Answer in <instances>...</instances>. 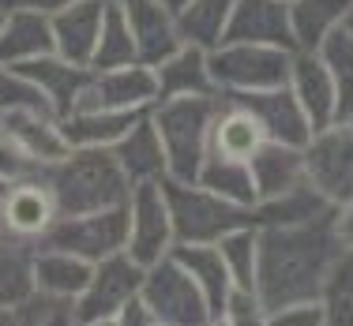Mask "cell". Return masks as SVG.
<instances>
[{
    "label": "cell",
    "mask_w": 353,
    "mask_h": 326,
    "mask_svg": "<svg viewBox=\"0 0 353 326\" xmlns=\"http://www.w3.org/2000/svg\"><path fill=\"white\" fill-rule=\"evenodd\" d=\"M339 255L331 217L312 225H259L256 292L267 315L293 300H319V285Z\"/></svg>",
    "instance_id": "6da1fadb"
},
{
    "label": "cell",
    "mask_w": 353,
    "mask_h": 326,
    "mask_svg": "<svg viewBox=\"0 0 353 326\" xmlns=\"http://www.w3.org/2000/svg\"><path fill=\"white\" fill-rule=\"evenodd\" d=\"M46 184L57 199V214H90L121 206L132 195V180L109 146H72L68 157L49 165Z\"/></svg>",
    "instance_id": "7a4b0ae2"
},
{
    "label": "cell",
    "mask_w": 353,
    "mask_h": 326,
    "mask_svg": "<svg viewBox=\"0 0 353 326\" xmlns=\"http://www.w3.org/2000/svg\"><path fill=\"white\" fill-rule=\"evenodd\" d=\"M218 105H222V94L165 98V102L150 105V120L162 135L173 180L199 177V169L207 162V146H211V124L218 116Z\"/></svg>",
    "instance_id": "3957f363"
},
{
    "label": "cell",
    "mask_w": 353,
    "mask_h": 326,
    "mask_svg": "<svg viewBox=\"0 0 353 326\" xmlns=\"http://www.w3.org/2000/svg\"><path fill=\"white\" fill-rule=\"evenodd\" d=\"M162 191H165V203H170L176 244H218L225 232L241 229V225H256L252 206L233 203V199L203 188L199 180L165 177Z\"/></svg>",
    "instance_id": "277c9868"
},
{
    "label": "cell",
    "mask_w": 353,
    "mask_h": 326,
    "mask_svg": "<svg viewBox=\"0 0 353 326\" xmlns=\"http://www.w3.org/2000/svg\"><path fill=\"white\" fill-rule=\"evenodd\" d=\"M293 53L297 49L256 45V41H218L214 49H207V64H211L218 94H248V90L290 83Z\"/></svg>",
    "instance_id": "5b68a950"
},
{
    "label": "cell",
    "mask_w": 353,
    "mask_h": 326,
    "mask_svg": "<svg viewBox=\"0 0 353 326\" xmlns=\"http://www.w3.org/2000/svg\"><path fill=\"white\" fill-rule=\"evenodd\" d=\"M139 296L154 312L158 326H211L214 323L203 289L196 285V278L173 255H162L158 263L147 266Z\"/></svg>",
    "instance_id": "8992f818"
},
{
    "label": "cell",
    "mask_w": 353,
    "mask_h": 326,
    "mask_svg": "<svg viewBox=\"0 0 353 326\" xmlns=\"http://www.w3.org/2000/svg\"><path fill=\"white\" fill-rule=\"evenodd\" d=\"M124 244H128V203L90 214H57V221L38 240V248L72 252L79 259H90V263L124 252Z\"/></svg>",
    "instance_id": "52a82bcc"
},
{
    "label": "cell",
    "mask_w": 353,
    "mask_h": 326,
    "mask_svg": "<svg viewBox=\"0 0 353 326\" xmlns=\"http://www.w3.org/2000/svg\"><path fill=\"white\" fill-rule=\"evenodd\" d=\"M143 274L147 266L136 263L128 252H113L105 259H98L90 270L87 289L75 296V323L79 326H117V315L132 296L143 289Z\"/></svg>",
    "instance_id": "ba28073f"
},
{
    "label": "cell",
    "mask_w": 353,
    "mask_h": 326,
    "mask_svg": "<svg viewBox=\"0 0 353 326\" xmlns=\"http://www.w3.org/2000/svg\"><path fill=\"white\" fill-rule=\"evenodd\" d=\"M305 177L334 206L353 199V116L312 131L305 143Z\"/></svg>",
    "instance_id": "9c48e42d"
},
{
    "label": "cell",
    "mask_w": 353,
    "mask_h": 326,
    "mask_svg": "<svg viewBox=\"0 0 353 326\" xmlns=\"http://www.w3.org/2000/svg\"><path fill=\"white\" fill-rule=\"evenodd\" d=\"M176 244L173 237V217H170V203H165L162 180H143L132 184L128 195V252L136 263L150 266L162 255H170Z\"/></svg>",
    "instance_id": "30bf717a"
},
{
    "label": "cell",
    "mask_w": 353,
    "mask_h": 326,
    "mask_svg": "<svg viewBox=\"0 0 353 326\" xmlns=\"http://www.w3.org/2000/svg\"><path fill=\"white\" fill-rule=\"evenodd\" d=\"M57 221V199L46 177L8 184L0 195V244H27L38 252V240Z\"/></svg>",
    "instance_id": "8fae6325"
},
{
    "label": "cell",
    "mask_w": 353,
    "mask_h": 326,
    "mask_svg": "<svg viewBox=\"0 0 353 326\" xmlns=\"http://www.w3.org/2000/svg\"><path fill=\"white\" fill-rule=\"evenodd\" d=\"M158 102V83L150 64H121V68H90L75 109H150Z\"/></svg>",
    "instance_id": "7c38bea8"
},
{
    "label": "cell",
    "mask_w": 353,
    "mask_h": 326,
    "mask_svg": "<svg viewBox=\"0 0 353 326\" xmlns=\"http://www.w3.org/2000/svg\"><path fill=\"white\" fill-rule=\"evenodd\" d=\"M230 102L245 105L252 116L259 120L267 139L274 143H290V146H305L312 139V120L301 109L297 94L290 90V83L282 87H267V90H248V94H222Z\"/></svg>",
    "instance_id": "4fadbf2b"
},
{
    "label": "cell",
    "mask_w": 353,
    "mask_h": 326,
    "mask_svg": "<svg viewBox=\"0 0 353 326\" xmlns=\"http://www.w3.org/2000/svg\"><path fill=\"white\" fill-rule=\"evenodd\" d=\"M49 19H53L57 56L90 68L98 34H102V19H105V0H72V4L57 8Z\"/></svg>",
    "instance_id": "5bb4252c"
},
{
    "label": "cell",
    "mask_w": 353,
    "mask_h": 326,
    "mask_svg": "<svg viewBox=\"0 0 353 326\" xmlns=\"http://www.w3.org/2000/svg\"><path fill=\"white\" fill-rule=\"evenodd\" d=\"M222 41H256V45L297 49L285 0H237Z\"/></svg>",
    "instance_id": "9a60e30c"
},
{
    "label": "cell",
    "mask_w": 353,
    "mask_h": 326,
    "mask_svg": "<svg viewBox=\"0 0 353 326\" xmlns=\"http://www.w3.org/2000/svg\"><path fill=\"white\" fill-rule=\"evenodd\" d=\"M290 90L297 94L301 109L312 120V131L327 128L331 120H339V94H334V79L327 72L323 56L316 49H297L290 68Z\"/></svg>",
    "instance_id": "2e32d148"
},
{
    "label": "cell",
    "mask_w": 353,
    "mask_h": 326,
    "mask_svg": "<svg viewBox=\"0 0 353 326\" xmlns=\"http://www.w3.org/2000/svg\"><path fill=\"white\" fill-rule=\"evenodd\" d=\"M128 15V27L136 34V49L143 64H162L173 49H181V30H176V15L162 0H117Z\"/></svg>",
    "instance_id": "e0dca14e"
},
{
    "label": "cell",
    "mask_w": 353,
    "mask_h": 326,
    "mask_svg": "<svg viewBox=\"0 0 353 326\" xmlns=\"http://www.w3.org/2000/svg\"><path fill=\"white\" fill-rule=\"evenodd\" d=\"M12 68L41 90V98L49 102L53 116H68L75 109V102H79L83 87H87V79H90V68L72 64L57 53L34 56V61H27V64H12Z\"/></svg>",
    "instance_id": "ac0fdd59"
},
{
    "label": "cell",
    "mask_w": 353,
    "mask_h": 326,
    "mask_svg": "<svg viewBox=\"0 0 353 326\" xmlns=\"http://www.w3.org/2000/svg\"><path fill=\"white\" fill-rule=\"evenodd\" d=\"M4 131L46 169L57 165L61 157H68V150H72V143L64 139L61 116H53L49 109H38V105L4 113Z\"/></svg>",
    "instance_id": "d6986e66"
},
{
    "label": "cell",
    "mask_w": 353,
    "mask_h": 326,
    "mask_svg": "<svg viewBox=\"0 0 353 326\" xmlns=\"http://www.w3.org/2000/svg\"><path fill=\"white\" fill-rule=\"evenodd\" d=\"M113 157L121 162V169L128 173L132 184H143V180H165L170 177V162H165V146H162V135H158L154 120H150V109L117 139L113 146Z\"/></svg>",
    "instance_id": "ffe728a7"
},
{
    "label": "cell",
    "mask_w": 353,
    "mask_h": 326,
    "mask_svg": "<svg viewBox=\"0 0 353 326\" xmlns=\"http://www.w3.org/2000/svg\"><path fill=\"white\" fill-rule=\"evenodd\" d=\"M57 53L53 19L34 8H8L0 27V64H27L34 56Z\"/></svg>",
    "instance_id": "44dd1931"
},
{
    "label": "cell",
    "mask_w": 353,
    "mask_h": 326,
    "mask_svg": "<svg viewBox=\"0 0 353 326\" xmlns=\"http://www.w3.org/2000/svg\"><path fill=\"white\" fill-rule=\"evenodd\" d=\"M154 83H158V102L165 98H192V94H218L207 64V49L188 45L173 49L162 64H154Z\"/></svg>",
    "instance_id": "7402d4cb"
},
{
    "label": "cell",
    "mask_w": 353,
    "mask_h": 326,
    "mask_svg": "<svg viewBox=\"0 0 353 326\" xmlns=\"http://www.w3.org/2000/svg\"><path fill=\"white\" fill-rule=\"evenodd\" d=\"M263 143H267V135H263V128H259L256 116H252L245 105L222 98L218 116L211 124V146H207V154L233 157V162H252V154H256Z\"/></svg>",
    "instance_id": "603a6c76"
},
{
    "label": "cell",
    "mask_w": 353,
    "mask_h": 326,
    "mask_svg": "<svg viewBox=\"0 0 353 326\" xmlns=\"http://www.w3.org/2000/svg\"><path fill=\"white\" fill-rule=\"evenodd\" d=\"M252 180H256V195L271 199L282 191L297 188L305 177V146H290V143H274L267 139L263 146L252 154Z\"/></svg>",
    "instance_id": "cb8c5ba5"
},
{
    "label": "cell",
    "mask_w": 353,
    "mask_h": 326,
    "mask_svg": "<svg viewBox=\"0 0 353 326\" xmlns=\"http://www.w3.org/2000/svg\"><path fill=\"white\" fill-rule=\"evenodd\" d=\"M331 214H334V203L308 180H301L297 188L282 191V195L256 203V225H312V221H327Z\"/></svg>",
    "instance_id": "d4e9b609"
},
{
    "label": "cell",
    "mask_w": 353,
    "mask_h": 326,
    "mask_svg": "<svg viewBox=\"0 0 353 326\" xmlns=\"http://www.w3.org/2000/svg\"><path fill=\"white\" fill-rule=\"evenodd\" d=\"M170 255L196 278V285L203 289L207 304H211L214 323H222V307H225V296L233 289V278H230V266H225L218 244H173Z\"/></svg>",
    "instance_id": "484cf974"
},
{
    "label": "cell",
    "mask_w": 353,
    "mask_h": 326,
    "mask_svg": "<svg viewBox=\"0 0 353 326\" xmlns=\"http://www.w3.org/2000/svg\"><path fill=\"white\" fill-rule=\"evenodd\" d=\"M147 109H72L61 116L64 139L72 146H113Z\"/></svg>",
    "instance_id": "4316f807"
},
{
    "label": "cell",
    "mask_w": 353,
    "mask_h": 326,
    "mask_svg": "<svg viewBox=\"0 0 353 326\" xmlns=\"http://www.w3.org/2000/svg\"><path fill=\"white\" fill-rule=\"evenodd\" d=\"M233 4H237V0H184V4L173 12L181 41L199 45V49H214L218 41L225 38Z\"/></svg>",
    "instance_id": "83f0119b"
},
{
    "label": "cell",
    "mask_w": 353,
    "mask_h": 326,
    "mask_svg": "<svg viewBox=\"0 0 353 326\" xmlns=\"http://www.w3.org/2000/svg\"><path fill=\"white\" fill-rule=\"evenodd\" d=\"M90 270H94V263L72 255V252H57V248H38L34 252V281H38V289L57 292V296L75 300L83 289H87Z\"/></svg>",
    "instance_id": "f1b7e54d"
},
{
    "label": "cell",
    "mask_w": 353,
    "mask_h": 326,
    "mask_svg": "<svg viewBox=\"0 0 353 326\" xmlns=\"http://www.w3.org/2000/svg\"><path fill=\"white\" fill-rule=\"evenodd\" d=\"M350 4L353 0H293L290 23H293L297 49H319V41L346 23Z\"/></svg>",
    "instance_id": "f546056e"
},
{
    "label": "cell",
    "mask_w": 353,
    "mask_h": 326,
    "mask_svg": "<svg viewBox=\"0 0 353 326\" xmlns=\"http://www.w3.org/2000/svg\"><path fill=\"white\" fill-rule=\"evenodd\" d=\"M327 326H353V248H339L319 285Z\"/></svg>",
    "instance_id": "4dcf8cb0"
},
{
    "label": "cell",
    "mask_w": 353,
    "mask_h": 326,
    "mask_svg": "<svg viewBox=\"0 0 353 326\" xmlns=\"http://www.w3.org/2000/svg\"><path fill=\"white\" fill-rule=\"evenodd\" d=\"M38 289L34 281V248L0 244V312H12Z\"/></svg>",
    "instance_id": "1f68e13d"
},
{
    "label": "cell",
    "mask_w": 353,
    "mask_h": 326,
    "mask_svg": "<svg viewBox=\"0 0 353 326\" xmlns=\"http://www.w3.org/2000/svg\"><path fill=\"white\" fill-rule=\"evenodd\" d=\"M139 49H136V34L128 27V15L117 0H105V19H102V34H98V49L90 68H121V64H136Z\"/></svg>",
    "instance_id": "d6a6232c"
},
{
    "label": "cell",
    "mask_w": 353,
    "mask_h": 326,
    "mask_svg": "<svg viewBox=\"0 0 353 326\" xmlns=\"http://www.w3.org/2000/svg\"><path fill=\"white\" fill-rule=\"evenodd\" d=\"M203 188L218 191V195L233 199L241 206H252L256 210L259 195H256V180H252V165L248 162H233V157H218V154H207L203 169L196 177Z\"/></svg>",
    "instance_id": "836d02e7"
},
{
    "label": "cell",
    "mask_w": 353,
    "mask_h": 326,
    "mask_svg": "<svg viewBox=\"0 0 353 326\" xmlns=\"http://www.w3.org/2000/svg\"><path fill=\"white\" fill-rule=\"evenodd\" d=\"M316 53L323 56L327 72H331V79H334V94H339V120H346V116H353V34L346 27L331 30V34L319 41Z\"/></svg>",
    "instance_id": "e575fe53"
},
{
    "label": "cell",
    "mask_w": 353,
    "mask_h": 326,
    "mask_svg": "<svg viewBox=\"0 0 353 326\" xmlns=\"http://www.w3.org/2000/svg\"><path fill=\"white\" fill-rule=\"evenodd\" d=\"M225 266H230L233 285L241 289H256V266H259V225H241V229L225 232L218 240Z\"/></svg>",
    "instance_id": "d590c367"
},
{
    "label": "cell",
    "mask_w": 353,
    "mask_h": 326,
    "mask_svg": "<svg viewBox=\"0 0 353 326\" xmlns=\"http://www.w3.org/2000/svg\"><path fill=\"white\" fill-rule=\"evenodd\" d=\"M15 323H34V326L75 323V300L57 296V292H46V289H34L19 307H15Z\"/></svg>",
    "instance_id": "8d00e7d4"
},
{
    "label": "cell",
    "mask_w": 353,
    "mask_h": 326,
    "mask_svg": "<svg viewBox=\"0 0 353 326\" xmlns=\"http://www.w3.org/2000/svg\"><path fill=\"white\" fill-rule=\"evenodd\" d=\"M27 105H38V109H49V102L41 98V90L34 87L30 79H23L12 64H0V113H12V109H27ZM53 113V109H49Z\"/></svg>",
    "instance_id": "74e56055"
},
{
    "label": "cell",
    "mask_w": 353,
    "mask_h": 326,
    "mask_svg": "<svg viewBox=\"0 0 353 326\" xmlns=\"http://www.w3.org/2000/svg\"><path fill=\"white\" fill-rule=\"evenodd\" d=\"M46 173V165H38L4 128H0V184H19V180H34Z\"/></svg>",
    "instance_id": "f35d334b"
},
{
    "label": "cell",
    "mask_w": 353,
    "mask_h": 326,
    "mask_svg": "<svg viewBox=\"0 0 353 326\" xmlns=\"http://www.w3.org/2000/svg\"><path fill=\"white\" fill-rule=\"evenodd\" d=\"M222 323H230V326H267V307H263V300H259V292L233 285L230 296H225V307H222Z\"/></svg>",
    "instance_id": "ab89813d"
},
{
    "label": "cell",
    "mask_w": 353,
    "mask_h": 326,
    "mask_svg": "<svg viewBox=\"0 0 353 326\" xmlns=\"http://www.w3.org/2000/svg\"><path fill=\"white\" fill-rule=\"evenodd\" d=\"M267 326H327V315L319 300H293L267 315Z\"/></svg>",
    "instance_id": "60d3db41"
},
{
    "label": "cell",
    "mask_w": 353,
    "mask_h": 326,
    "mask_svg": "<svg viewBox=\"0 0 353 326\" xmlns=\"http://www.w3.org/2000/svg\"><path fill=\"white\" fill-rule=\"evenodd\" d=\"M117 326H158V323H154V312L147 307V300H143L139 292H136V296H132L128 304L121 307V315H117Z\"/></svg>",
    "instance_id": "b9f144b4"
},
{
    "label": "cell",
    "mask_w": 353,
    "mask_h": 326,
    "mask_svg": "<svg viewBox=\"0 0 353 326\" xmlns=\"http://www.w3.org/2000/svg\"><path fill=\"white\" fill-rule=\"evenodd\" d=\"M331 232H334V240H339V248H353V199H350V203L334 206Z\"/></svg>",
    "instance_id": "7bdbcfd3"
},
{
    "label": "cell",
    "mask_w": 353,
    "mask_h": 326,
    "mask_svg": "<svg viewBox=\"0 0 353 326\" xmlns=\"http://www.w3.org/2000/svg\"><path fill=\"white\" fill-rule=\"evenodd\" d=\"M4 8H34V12H49L53 15L57 8H64V4H72V0H0Z\"/></svg>",
    "instance_id": "ee69618b"
},
{
    "label": "cell",
    "mask_w": 353,
    "mask_h": 326,
    "mask_svg": "<svg viewBox=\"0 0 353 326\" xmlns=\"http://www.w3.org/2000/svg\"><path fill=\"white\" fill-rule=\"evenodd\" d=\"M342 27H346L350 34H353V4H350V12H346V23H342Z\"/></svg>",
    "instance_id": "f6af8a7d"
},
{
    "label": "cell",
    "mask_w": 353,
    "mask_h": 326,
    "mask_svg": "<svg viewBox=\"0 0 353 326\" xmlns=\"http://www.w3.org/2000/svg\"><path fill=\"white\" fill-rule=\"evenodd\" d=\"M162 4H165V8H170V12H176V8H181V4H184V0H162Z\"/></svg>",
    "instance_id": "bcb514c9"
},
{
    "label": "cell",
    "mask_w": 353,
    "mask_h": 326,
    "mask_svg": "<svg viewBox=\"0 0 353 326\" xmlns=\"http://www.w3.org/2000/svg\"><path fill=\"white\" fill-rule=\"evenodd\" d=\"M4 15H8V8H4V4H0V27H4Z\"/></svg>",
    "instance_id": "7dc6e473"
},
{
    "label": "cell",
    "mask_w": 353,
    "mask_h": 326,
    "mask_svg": "<svg viewBox=\"0 0 353 326\" xmlns=\"http://www.w3.org/2000/svg\"><path fill=\"white\" fill-rule=\"evenodd\" d=\"M0 128H4V113H0Z\"/></svg>",
    "instance_id": "c3c4849f"
},
{
    "label": "cell",
    "mask_w": 353,
    "mask_h": 326,
    "mask_svg": "<svg viewBox=\"0 0 353 326\" xmlns=\"http://www.w3.org/2000/svg\"><path fill=\"white\" fill-rule=\"evenodd\" d=\"M4 188H8V184H0V195H4Z\"/></svg>",
    "instance_id": "681fc988"
},
{
    "label": "cell",
    "mask_w": 353,
    "mask_h": 326,
    "mask_svg": "<svg viewBox=\"0 0 353 326\" xmlns=\"http://www.w3.org/2000/svg\"><path fill=\"white\" fill-rule=\"evenodd\" d=\"M285 4H293V0H285Z\"/></svg>",
    "instance_id": "f907efd6"
}]
</instances>
